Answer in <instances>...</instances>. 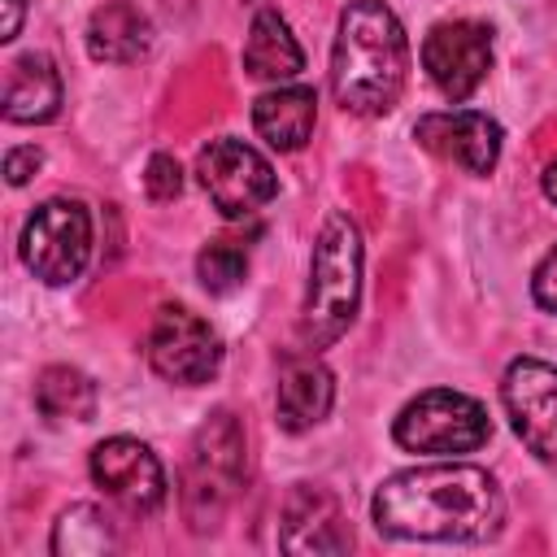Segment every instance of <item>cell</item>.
<instances>
[{
	"mask_svg": "<svg viewBox=\"0 0 557 557\" xmlns=\"http://www.w3.org/2000/svg\"><path fill=\"white\" fill-rule=\"evenodd\" d=\"M370 518L396 540H440V544H483L505 522V496L496 479L466 461L413 466L379 483Z\"/></svg>",
	"mask_w": 557,
	"mask_h": 557,
	"instance_id": "1",
	"label": "cell"
},
{
	"mask_svg": "<svg viewBox=\"0 0 557 557\" xmlns=\"http://www.w3.org/2000/svg\"><path fill=\"white\" fill-rule=\"evenodd\" d=\"M409 74V39L383 0H348L331 48V91L344 113L379 117L396 109Z\"/></svg>",
	"mask_w": 557,
	"mask_h": 557,
	"instance_id": "2",
	"label": "cell"
},
{
	"mask_svg": "<svg viewBox=\"0 0 557 557\" xmlns=\"http://www.w3.org/2000/svg\"><path fill=\"white\" fill-rule=\"evenodd\" d=\"M361 231L348 213H331L313 239V261H309V287L300 305V344L305 348H326L335 344L361 305Z\"/></svg>",
	"mask_w": 557,
	"mask_h": 557,
	"instance_id": "3",
	"label": "cell"
},
{
	"mask_svg": "<svg viewBox=\"0 0 557 557\" xmlns=\"http://www.w3.org/2000/svg\"><path fill=\"white\" fill-rule=\"evenodd\" d=\"M239 483H244V431L226 409H218L196 431L183 474V509L191 531H213Z\"/></svg>",
	"mask_w": 557,
	"mask_h": 557,
	"instance_id": "4",
	"label": "cell"
},
{
	"mask_svg": "<svg viewBox=\"0 0 557 557\" xmlns=\"http://www.w3.org/2000/svg\"><path fill=\"white\" fill-rule=\"evenodd\" d=\"M392 435L405 453L457 457V453L483 448L492 440V422H487V409L474 396L453 392V387H431L396 413Z\"/></svg>",
	"mask_w": 557,
	"mask_h": 557,
	"instance_id": "5",
	"label": "cell"
},
{
	"mask_svg": "<svg viewBox=\"0 0 557 557\" xmlns=\"http://www.w3.org/2000/svg\"><path fill=\"white\" fill-rule=\"evenodd\" d=\"M17 252L39 283L48 287L74 283L91 257V213L78 200H44L26 218Z\"/></svg>",
	"mask_w": 557,
	"mask_h": 557,
	"instance_id": "6",
	"label": "cell"
},
{
	"mask_svg": "<svg viewBox=\"0 0 557 557\" xmlns=\"http://www.w3.org/2000/svg\"><path fill=\"white\" fill-rule=\"evenodd\" d=\"M196 174H200V187L209 191V200L222 218H248V213H257L261 205H270L278 196L274 165L252 144L231 139V135L200 148Z\"/></svg>",
	"mask_w": 557,
	"mask_h": 557,
	"instance_id": "7",
	"label": "cell"
},
{
	"mask_svg": "<svg viewBox=\"0 0 557 557\" xmlns=\"http://www.w3.org/2000/svg\"><path fill=\"white\" fill-rule=\"evenodd\" d=\"M148 366L165 383L200 387L222 370V339L187 305H161L148 331Z\"/></svg>",
	"mask_w": 557,
	"mask_h": 557,
	"instance_id": "8",
	"label": "cell"
},
{
	"mask_svg": "<svg viewBox=\"0 0 557 557\" xmlns=\"http://www.w3.org/2000/svg\"><path fill=\"white\" fill-rule=\"evenodd\" d=\"M422 70L431 74L444 100H470L492 70V30L470 17L435 22L422 39Z\"/></svg>",
	"mask_w": 557,
	"mask_h": 557,
	"instance_id": "9",
	"label": "cell"
},
{
	"mask_svg": "<svg viewBox=\"0 0 557 557\" xmlns=\"http://www.w3.org/2000/svg\"><path fill=\"white\" fill-rule=\"evenodd\" d=\"M500 400L527 453H535L544 466H557V366L540 357L509 361Z\"/></svg>",
	"mask_w": 557,
	"mask_h": 557,
	"instance_id": "10",
	"label": "cell"
},
{
	"mask_svg": "<svg viewBox=\"0 0 557 557\" xmlns=\"http://www.w3.org/2000/svg\"><path fill=\"white\" fill-rule=\"evenodd\" d=\"M91 479L131 513H152L165 500V470L157 453L131 435H109L91 448Z\"/></svg>",
	"mask_w": 557,
	"mask_h": 557,
	"instance_id": "11",
	"label": "cell"
},
{
	"mask_svg": "<svg viewBox=\"0 0 557 557\" xmlns=\"http://www.w3.org/2000/svg\"><path fill=\"white\" fill-rule=\"evenodd\" d=\"M413 139H418L426 152H435V157L461 165L466 174L487 178V174L496 170V161H500L505 131H500V122L487 117V113L448 109V113H422L418 126H413Z\"/></svg>",
	"mask_w": 557,
	"mask_h": 557,
	"instance_id": "12",
	"label": "cell"
},
{
	"mask_svg": "<svg viewBox=\"0 0 557 557\" xmlns=\"http://www.w3.org/2000/svg\"><path fill=\"white\" fill-rule=\"evenodd\" d=\"M352 535L344 522L339 500L318 487V483H296L283 500V527H278V548L283 553H313V557H335L348 553Z\"/></svg>",
	"mask_w": 557,
	"mask_h": 557,
	"instance_id": "13",
	"label": "cell"
},
{
	"mask_svg": "<svg viewBox=\"0 0 557 557\" xmlns=\"http://www.w3.org/2000/svg\"><path fill=\"white\" fill-rule=\"evenodd\" d=\"M331 405H335V379L313 357V348L283 357V366H278V392H274L278 426L292 431V435H300V431L318 426L331 413Z\"/></svg>",
	"mask_w": 557,
	"mask_h": 557,
	"instance_id": "14",
	"label": "cell"
},
{
	"mask_svg": "<svg viewBox=\"0 0 557 557\" xmlns=\"http://www.w3.org/2000/svg\"><path fill=\"white\" fill-rule=\"evenodd\" d=\"M0 113L22 126L52 122L61 113V74L48 52H22L17 61H9Z\"/></svg>",
	"mask_w": 557,
	"mask_h": 557,
	"instance_id": "15",
	"label": "cell"
},
{
	"mask_svg": "<svg viewBox=\"0 0 557 557\" xmlns=\"http://www.w3.org/2000/svg\"><path fill=\"white\" fill-rule=\"evenodd\" d=\"M152 48V22L131 0H109L87 17V52L104 65H131L148 57Z\"/></svg>",
	"mask_w": 557,
	"mask_h": 557,
	"instance_id": "16",
	"label": "cell"
},
{
	"mask_svg": "<svg viewBox=\"0 0 557 557\" xmlns=\"http://www.w3.org/2000/svg\"><path fill=\"white\" fill-rule=\"evenodd\" d=\"M313 122H318V96L313 87H274V91H261L252 100V126L257 135L278 148V152H296L309 144L313 135Z\"/></svg>",
	"mask_w": 557,
	"mask_h": 557,
	"instance_id": "17",
	"label": "cell"
},
{
	"mask_svg": "<svg viewBox=\"0 0 557 557\" xmlns=\"http://www.w3.org/2000/svg\"><path fill=\"white\" fill-rule=\"evenodd\" d=\"M244 70L261 83H283L305 70V52L278 9H261L244 39Z\"/></svg>",
	"mask_w": 557,
	"mask_h": 557,
	"instance_id": "18",
	"label": "cell"
},
{
	"mask_svg": "<svg viewBox=\"0 0 557 557\" xmlns=\"http://www.w3.org/2000/svg\"><path fill=\"white\" fill-rule=\"evenodd\" d=\"M35 405L57 422H87L96 413V383L74 366H44L35 379Z\"/></svg>",
	"mask_w": 557,
	"mask_h": 557,
	"instance_id": "19",
	"label": "cell"
},
{
	"mask_svg": "<svg viewBox=\"0 0 557 557\" xmlns=\"http://www.w3.org/2000/svg\"><path fill=\"white\" fill-rule=\"evenodd\" d=\"M113 548H117V535L96 505H70L52 527L57 557H104Z\"/></svg>",
	"mask_w": 557,
	"mask_h": 557,
	"instance_id": "20",
	"label": "cell"
},
{
	"mask_svg": "<svg viewBox=\"0 0 557 557\" xmlns=\"http://www.w3.org/2000/svg\"><path fill=\"white\" fill-rule=\"evenodd\" d=\"M248 274V252L235 244V239H209L200 252H196V278L213 292V296H226L244 283Z\"/></svg>",
	"mask_w": 557,
	"mask_h": 557,
	"instance_id": "21",
	"label": "cell"
},
{
	"mask_svg": "<svg viewBox=\"0 0 557 557\" xmlns=\"http://www.w3.org/2000/svg\"><path fill=\"white\" fill-rule=\"evenodd\" d=\"M144 191L152 200H174L183 191V170L170 152H152L148 157V170H144Z\"/></svg>",
	"mask_w": 557,
	"mask_h": 557,
	"instance_id": "22",
	"label": "cell"
},
{
	"mask_svg": "<svg viewBox=\"0 0 557 557\" xmlns=\"http://www.w3.org/2000/svg\"><path fill=\"white\" fill-rule=\"evenodd\" d=\"M531 296H535V305L540 309H548V313H557V248L535 265V278H531Z\"/></svg>",
	"mask_w": 557,
	"mask_h": 557,
	"instance_id": "23",
	"label": "cell"
},
{
	"mask_svg": "<svg viewBox=\"0 0 557 557\" xmlns=\"http://www.w3.org/2000/svg\"><path fill=\"white\" fill-rule=\"evenodd\" d=\"M39 165H44V152H39L35 144H30V148H9V152H4V178H9L13 187H22Z\"/></svg>",
	"mask_w": 557,
	"mask_h": 557,
	"instance_id": "24",
	"label": "cell"
},
{
	"mask_svg": "<svg viewBox=\"0 0 557 557\" xmlns=\"http://www.w3.org/2000/svg\"><path fill=\"white\" fill-rule=\"evenodd\" d=\"M22 13H26V0H4V26H0V39H17V30H22Z\"/></svg>",
	"mask_w": 557,
	"mask_h": 557,
	"instance_id": "25",
	"label": "cell"
},
{
	"mask_svg": "<svg viewBox=\"0 0 557 557\" xmlns=\"http://www.w3.org/2000/svg\"><path fill=\"white\" fill-rule=\"evenodd\" d=\"M540 187H544V196L557 205V161H548V165H544V178H540Z\"/></svg>",
	"mask_w": 557,
	"mask_h": 557,
	"instance_id": "26",
	"label": "cell"
}]
</instances>
